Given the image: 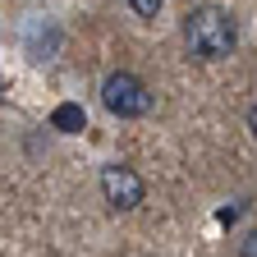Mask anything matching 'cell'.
I'll use <instances>...</instances> for the list:
<instances>
[{
    "label": "cell",
    "instance_id": "obj_7",
    "mask_svg": "<svg viewBox=\"0 0 257 257\" xmlns=\"http://www.w3.org/2000/svg\"><path fill=\"white\" fill-rule=\"evenodd\" d=\"M248 128H252V138H257V106L248 110Z\"/></svg>",
    "mask_w": 257,
    "mask_h": 257
},
{
    "label": "cell",
    "instance_id": "obj_6",
    "mask_svg": "<svg viewBox=\"0 0 257 257\" xmlns=\"http://www.w3.org/2000/svg\"><path fill=\"white\" fill-rule=\"evenodd\" d=\"M239 252H243V257H257V225H252V230L243 234V243H239Z\"/></svg>",
    "mask_w": 257,
    "mask_h": 257
},
{
    "label": "cell",
    "instance_id": "obj_3",
    "mask_svg": "<svg viewBox=\"0 0 257 257\" xmlns=\"http://www.w3.org/2000/svg\"><path fill=\"white\" fill-rule=\"evenodd\" d=\"M101 193H106V202H110L115 211H134V207L143 202L147 184L138 179V170H128V166H106V170H101Z\"/></svg>",
    "mask_w": 257,
    "mask_h": 257
},
{
    "label": "cell",
    "instance_id": "obj_1",
    "mask_svg": "<svg viewBox=\"0 0 257 257\" xmlns=\"http://www.w3.org/2000/svg\"><path fill=\"white\" fill-rule=\"evenodd\" d=\"M184 46L193 60H225L239 46V23L220 5H198L184 14Z\"/></svg>",
    "mask_w": 257,
    "mask_h": 257
},
{
    "label": "cell",
    "instance_id": "obj_4",
    "mask_svg": "<svg viewBox=\"0 0 257 257\" xmlns=\"http://www.w3.org/2000/svg\"><path fill=\"white\" fill-rule=\"evenodd\" d=\"M51 124L60 128V134H83V124H87V119H83L78 106H60V110L51 115Z\"/></svg>",
    "mask_w": 257,
    "mask_h": 257
},
{
    "label": "cell",
    "instance_id": "obj_2",
    "mask_svg": "<svg viewBox=\"0 0 257 257\" xmlns=\"http://www.w3.org/2000/svg\"><path fill=\"white\" fill-rule=\"evenodd\" d=\"M101 106H106L115 119H143V115L152 110V92H147V83H143L138 74L119 69V74H110V78L101 83Z\"/></svg>",
    "mask_w": 257,
    "mask_h": 257
},
{
    "label": "cell",
    "instance_id": "obj_5",
    "mask_svg": "<svg viewBox=\"0 0 257 257\" xmlns=\"http://www.w3.org/2000/svg\"><path fill=\"white\" fill-rule=\"evenodd\" d=\"M161 5H166V0H128V10H134L138 19H156V14H161Z\"/></svg>",
    "mask_w": 257,
    "mask_h": 257
}]
</instances>
